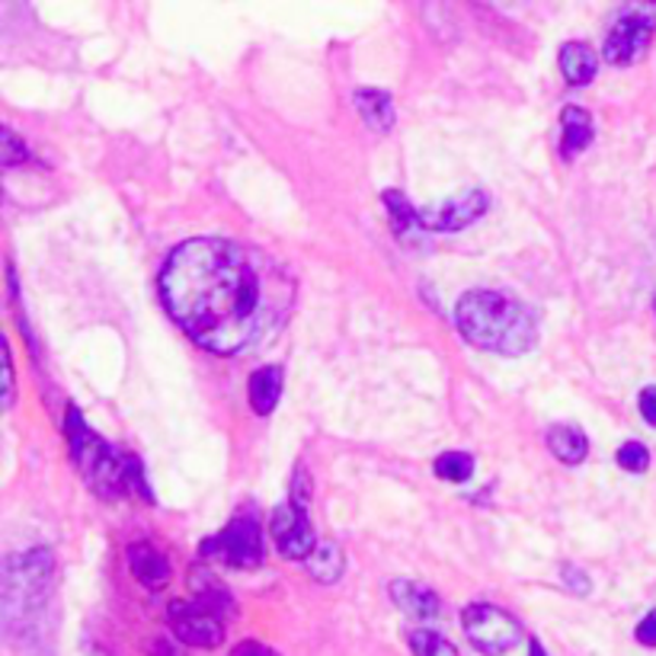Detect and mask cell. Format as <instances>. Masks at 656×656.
Instances as JSON below:
<instances>
[{"label":"cell","mask_w":656,"mask_h":656,"mask_svg":"<svg viewBox=\"0 0 656 656\" xmlns=\"http://www.w3.org/2000/svg\"><path fill=\"white\" fill-rule=\"evenodd\" d=\"M167 314L218 356H237L288 318L291 279L279 263L228 237H192L160 273Z\"/></svg>","instance_id":"1"},{"label":"cell","mask_w":656,"mask_h":656,"mask_svg":"<svg viewBox=\"0 0 656 656\" xmlns=\"http://www.w3.org/2000/svg\"><path fill=\"white\" fill-rule=\"evenodd\" d=\"M455 324L470 346L500 356H522L538 343V321L532 308L493 288H474L462 295Z\"/></svg>","instance_id":"2"},{"label":"cell","mask_w":656,"mask_h":656,"mask_svg":"<svg viewBox=\"0 0 656 656\" xmlns=\"http://www.w3.org/2000/svg\"><path fill=\"white\" fill-rule=\"evenodd\" d=\"M68 445H71V458L77 470L84 474V480L96 490V497L116 500L122 493H135L139 490L144 500H151L144 474H141L139 458L112 449L109 442H103L94 429L84 422L81 410H68Z\"/></svg>","instance_id":"3"},{"label":"cell","mask_w":656,"mask_h":656,"mask_svg":"<svg viewBox=\"0 0 656 656\" xmlns=\"http://www.w3.org/2000/svg\"><path fill=\"white\" fill-rule=\"evenodd\" d=\"M656 29V3H624L611 33L606 36V61L628 68L634 61H641L647 55V48L654 43Z\"/></svg>","instance_id":"4"},{"label":"cell","mask_w":656,"mask_h":656,"mask_svg":"<svg viewBox=\"0 0 656 656\" xmlns=\"http://www.w3.org/2000/svg\"><path fill=\"white\" fill-rule=\"evenodd\" d=\"M202 554L212 561L235 566V570H257L263 563V535L260 522L247 513L235 516L218 535L202 541Z\"/></svg>","instance_id":"5"},{"label":"cell","mask_w":656,"mask_h":656,"mask_svg":"<svg viewBox=\"0 0 656 656\" xmlns=\"http://www.w3.org/2000/svg\"><path fill=\"white\" fill-rule=\"evenodd\" d=\"M462 624H465L470 644L484 656H506L522 641V628L516 618L497 606H487V603L468 606L462 615Z\"/></svg>","instance_id":"6"},{"label":"cell","mask_w":656,"mask_h":656,"mask_svg":"<svg viewBox=\"0 0 656 656\" xmlns=\"http://www.w3.org/2000/svg\"><path fill=\"white\" fill-rule=\"evenodd\" d=\"M170 628L177 634L180 644L189 647H202V651H215L225 644V624L205 611L199 603H170Z\"/></svg>","instance_id":"7"},{"label":"cell","mask_w":656,"mask_h":656,"mask_svg":"<svg viewBox=\"0 0 656 656\" xmlns=\"http://www.w3.org/2000/svg\"><path fill=\"white\" fill-rule=\"evenodd\" d=\"M270 528H273V538H276L279 554L282 558H288V561H308V558L314 554V548H318V538H314L311 522L305 518L301 510H295L291 503L273 510Z\"/></svg>","instance_id":"8"},{"label":"cell","mask_w":656,"mask_h":656,"mask_svg":"<svg viewBox=\"0 0 656 656\" xmlns=\"http://www.w3.org/2000/svg\"><path fill=\"white\" fill-rule=\"evenodd\" d=\"M490 208V195L484 189H468L462 195L445 199L439 208L422 212V228H436V231H462L474 225L484 212Z\"/></svg>","instance_id":"9"},{"label":"cell","mask_w":656,"mask_h":656,"mask_svg":"<svg viewBox=\"0 0 656 656\" xmlns=\"http://www.w3.org/2000/svg\"><path fill=\"white\" fill-rule=\"evenodd\" d=\"M129 563H132L135 580L147 589H164L170 583V561L147 541L129 545Z\"/></svg>","instance_id":"10"},{"label":"cell","mask_w":656,"mask_h":656,"mask_svg":"<svg viewBox=\"0 0 656 656\" xmlns=\"http://www.w3.org/2000/svg\"><path fill=\"white\" fill-rule=\"evenodd\" d=\"M189 589H192L195 603L205 611H212L215 618H218V615H235L237 606L235 599H231V593L225 589V583H222L212 570L195 566L192 576H189Z\"/></svg>","instance_id":"11"},{"label":"cell","mask_w":656,"mask_h":656,"mask_svg":"<svg viewBox=\"0 0 656 656\" xmlns=\"http://www.w3.org/2000/svg\"><path fill=\"white\" fill-rule=\"evenodd\" d=\"M391 596H394V603H397L401 609L407 611L410 618H417V621H432V618H439V611H442L439 596H436L432 589L420 586V583L394 580V583H391Z\"/></svg>","instance_id":"12"},{"label":"cell","mask_w":656,"mask_h":656,"mask_svg":"<svg viewBox=\"0 0 656 656\" xmlns=\"http://www.w3.org/2000/svg\"><path fill=\"white\" fill-rule=\"evenodd\" d=\"M282 384H285V372L282 366H263L250 375V407L257 410V417H270L276 410L282 397Z\"/></svg>","instance_id":"13"},{"label":"cell","mask_w":656,"mask_h":656,"mask_svg":"<svg viewBox=\"0 0 656 656\" xmlns=\"http://www.w3.org/2000/svg\"><path fill=\"white\" fill-rule=\"evenodd\" d=\"M593 141V116L583 106H566L561 116V154L576 157Z\"/></svg>","instance_id":"14"},{"label":"cell","mask_w":656,"mask_h":656,"mask_svg":"<svg viewBox=\"0 0 656 656\" xmlns=\"http://www.w3.org/2000/svg\"><path fill=\"white\" fill-rule=\"evenodd\" d=\"M561 71L573 87H583V84H589L596 77L599 58L586 43H566L561 48Z\"/></svg>","instance_id":"15"},{"label":"cell","mask_w":656,"mask_h":656,"mask_svg":"<svg viewBox=\"0 0 656 656\" xmlns=\"http://www.w3.org/2000/svg\"><path fill=\"white\" fill-rule=\"evenodd\" d=\"M548 449L563 465H583L586 455H589V442L576 426H554L548 432Z\"/></svg>","instance_id":"16"},{"label":"cell","mask_w":656,"mask_h":656,"mask_svg":"<svg viewBox=\"0 0 656 656\" xmlns=\"http://www.w3.org/2000/svg\"><path fill=\"white\" fill-rule=\"evenodd\" d=\"M305 566L318 583H336L343 576V566H346L343 548L336 541H318L314 554L305 561Z\"/></svg>","instance_id":"17"},{"label":"cell","mask_w":656,"mask_h":656,"mask_svg":"<svg viewBox=\"0 0 656 656\" xmlns=\"http://www.w3.org/2000/svg\"><path fill=\"white\" fill-rule=\"evenodd\" d=\"M356 106L366 116V122L378 129V132H391L394 129V103L384 91H359L356 94Z\"/></svg>","instance_id":"18"},{"label":"cell","mask_w":656,"mask_h":656,"mask_svg":"<svg viewBox=\"0 0 656 656\" xmlns=\"http://www.w3.org/2000/svg\"><path fill=\"white\" fill-rule=\"evenodd\" d=\"M384 199V205H387V215H391V228L397 231L401 237H407V235H417L422 228V212H417L401 192H384L381 195Z\"/></svg>","instance_id":"19"},{"label":"cell","mask_w":656,"mask_h":656,"mask_svg":"<svg viewBox=\"0 0 656 656\" xmlns=\"http://www.w3.org/2000/svg\"><path fill=\"white\" fill-rule=\"evenodd\" d=\"M432 470H436V477H442V480L465 484V480H470V474H474V458H470L468 452H445V455L436 458Z\"/></svg>","instance_id":"20"},{"label":"cell","mask_w":656,"mask_h":656,"mask_svg":"<svg viewBox=\"0 0 656 656\" xmlns=\"http://www.w3.org/2000/svg\"><path fill=\"white\" fill-rule=\"evenodd\" d=\"M410 651H414V656H458L452 641H445L442 634L426 631V628L410 631Z\"/></svg>","instance_id":"21"},{"label":"cell","mask_w":656,"mask_h":656,"mask_svg":"<svg viewBox=\"0 0 656 656\" xmlns=\"http://www.w3.org/2000/svg\"><path fill=\"white\" fill-rule=\"evenodd\" d=\"M618 465L624 470H631V474L647 470L651 468V452H647V445H641V442H624V445L618 449Z\"/></svg>","instance_id":"22"},{"label":"cell","mask_w":656,"mask_h":656,"mask_svg":"<svg viewBox=\"0 0 656 656\" xmlns=\"http://www.w3.org/2000/svg\"><path fill=\"white\" fill-rule=\"evenodd\" d=\"M308 503H311V474L308 468H295V477H291V506L295 510H308Z\"/></svg>","instance_id":"23"},{"label":"cell","mask_w":656,"mask_h":656,"mask_svg":"<svg viewBox=\"0 0 656 656\" xmlns=\"http://www.w3.org/2000/svg\"><path fill=\"white\" fill-rule=\"evenodd\" d=\"M0 144H3V167H16V164H23L26 157H29V151H26V144L16 139L10 129H3V135H0Z\"/></svg>","instance_id":"24"},{"label":"cell","mask_w":656,"mask_h":656,"mask_svg":"<svg viewBox=\"0 0 656 656\" xmlns=\"http://www.w3.org/2000/svg\"><path fill=\"white\" fill-rule=\"evenodd\" d=\"M634 637L644 644V647H656V609L647 611V618L637 624V631H634Z\"/></svg>","instance_id":"25"},{"label":"cell","mask_w":656,"mask_h":656,"mask_svg":"<svg viewBox=\"0 0 656 656\" xmlns=\"http://www.w3.org/2000/svg\"><path fill=\"white\" fill-rule=\"evenodd\" d=\"M637 404H641V417L651 422V426H656V384H651V387L641 391Z\"/></svg>","instance_id":"26"},{"label":"cell","mask_w":656,"mask_h":656,"mask_svg":"<svg viewBox=\"0 0 656 656\" xmlns=\"http://www.w3.org/2000/svg\"><path fill=\"white\" fill-rule=\"evenodd\" d=\"M3 375H7V387H3V404L10 407L13 404V391H16V381H13V359H10V346L3 343Z\"/></svg>","instance_id":"27"},{"label":"cell","mask_w":656,"mask_h":656,"mask_svg":"<svg viewBox=\"0 0 656 656\" xmlns=\"http://www.w3.org/2000/svg\"><path fill=\"white\" fill-rule=\"evenodd\" d=\"M231 656H279L273 647H266V644H260V641H243V644H237Z\"/></svg>","instance_id":"28"},{"label":"cell","mask_w":656,"mask_h":656,"mask_svg":"<svg viewBox=\"0 0 656 656\" xmlns=\"http://www.w3.org/2000/svg\"><path fill=\"white\" fill-rule=\"evenodd\" d=\"M563 580L573 586V593H580V596H583V593H589V580H586V576H580V570H576V566H563Z\"/></svg>","instance_id":"29"},{"label":"cell","mask_w":656,"mask_h":656,"mask_svg":"<svg viewBox=\"0 0 656 656\" xmlns=\"http://www.w3.org/2000/svg\"><path fill=\"white\" fill-rule=\"evenodd\" d=\"M151 656H183V651H180L177 644H170V641L157 637V641L151 644Z\"/></svg>","instance_id":"30"},{"label":"cell","mask_w":656,"mask_h":656,"mask_svg":"<svg viewBox=\"0 0 656 656\" xmlns=\"http://www.w3.org/2000/svg\"><path fill=\"white\" fill-rule=\"evenodd\" d=\"M535 656H541V654H538V651H535Z\"/></svg>","instance_id":"31"},{"label":"cell","mask_w":656,"mask_h":656,"mask_svg":"<svg viewBox=\"0 0 656 656\" xmlns=\"http://www.w3.org/2000/svg\"><path fill=\"white\" fill-rule=\"evenodd\" d=\"M654 308H656V301H654Z\"/></svg>","instance_id":"32"}]
</instances>
